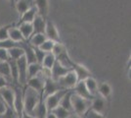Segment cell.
<instances>
[{
  "label": "cell",
  "mask_w": 131,
  "mask_h": 118,
  "mask_svg": "<svg viewBox=\"0 0 131 118\" xmlns=\"http://www.w3.org/2000/svg\"><path fill=\"white\" fill-rule=\"evenodd\" d=\"M0 98L4 102L7 107L14 110V99H15V93L13 88L10 86H6L0 90Z\"/></svg>",
  "instance_id": "obj_6"
},
{
  "label": "cell",
  "mask_w": 131,
  "mask_h": 118,
  "mask_svg": "<svg viewBox=\"0 0 131 118\" xmlns=\"http://www.w3.org/2000/svg\"><path fill=\"white\" fill-rule=\"evenodd\" d=\"M46 39H47L44 34H33L27 42L32 47H39Z\"/></svg>",
  "instance_id": "obj_23"
},
{
  "label": "cell",
  "mask_w": 131,
  "mask_h": 118,
  "mask_svg": "<svg viewBox=\"0 0 131 118\" xmlns=\"http://www.w3.org/2000/svg\"><path fill=\"white\" fill-rule=\"evenodd\" d=\"M56 60L60 63L61 65H63L64 67L71 69L72 65H73V61L71 59V57L69 56V53H68V49L65 50L64 52H62L60 55L56 57Z\"/></svg>",
  "instance_id": "obj_21"
},
{
  "label": "cell",
  "mask_w": 131,
  "mask_h": 118,
  "mask_svg": "<svg viewBox=\"0 0 131 118\" xmlns=\"http://www.w3.org/2000/svg\"><path fill=\"white\" fill-rule=\"evenodd\" d=\"M71 69L64 67L63 65H61L59 62L56 60L54 66L51 69V79L54 80V81H58L60 78H62L63 76H65L68 72H70Z\"/></svg>",
  "instance_id": "obj_12"
},
{
  "label": "cell",
  "mask_w": 131,
  "mask_h": 118,
  "mask_svg": "<svg viewBox=\"0 0 131 118\" xmlns=\"http://www.w3.org/2000/svg\"><path fill=\"white\" fill-rule=\"evenodd\" d=\"M47 113H48V110H47V108H46V105H45V103H44V101L42 99V97H41L39 103L36 105V107L33 109L31 115H32L34 118H46Z\"/></svg>",
  "instance_id": "obj_19"
},
{
  "label": "cell",
  "mask_w": 131,
  "mask_h": 118,
  "mask_svg": "<svg viewBox=\"0 0 131 118\" xmlns=\"http://www.w3.org/2000/svg\"><path fill=\"white\" fill-rule=\"evenodd\" d=\"M46 118H57L56 116H55L54 113L52 112H48L47 113V115H46Z\"/></svg>",
  "instance_id": "obj_44"
},
{
  "label": "cell",
  "mask_w": 131,
  "mask_h": 118,
  "mask_svg": "<svg viewBox=\"0 0 131 118\" xmlns=\"http://www.w3.org/2000/svg\"><path fill=\"white\" fill-rule=\"evenodd\" d=\"M6 86H9V82H8L4 77L0 76V90H1L2 88L6 87Z\"/></svg>",
  "instance_id": "obj_40"
},
{
  "label": "cell",
  "mask_w": 131,
  "mask_h": 118,
  "mask_svg": "<svg viewBox=\"0 0 131 118\" xmlns=\"http://www.w3.org/2000/svg\"><path fill=\"white\" fill-rule=\"evenodd\" d=\"M68 118H83V117H81V116H79V115H77V114L72 112L70 114V116H69Z\"/></svg>",
  "instance_id": "obj_43"
},
{
  "label": "cell",
  "mask_w": 131,
  "mask_h": 118,
  "mask_svg": "<svg viewBox=\"0 0 131 118\" xmlns=\"http://www.w3.org/2000/svg\"><path fill=\"white\" fill-rule=\"evenodd\" d=\"M83 118H106L104 114H100L95 111H93L92 109H89L87 112L84 114Z\"/></svg>",
  "instance_id": "obj_37"
},
{
  "label": "cell",
  "mask_w": 131,
  "mask_h": 118,
  "mask_svg": "<svg viewBox=\"0 0 131 118\" xmlns=\"http://www.w3.org/2000/svg\"><path fill=\"white\" fill-rule=\"evenodd\" d=\"M9 56H8V52L6 49L0 48V61H8Z\"/></svg>",
  "instance_id": "obj_39"
},
{
  "label": "cell",
  "mask_w": 131,
  "mask_h": 118,
  "mask_svg": "<svg viewBox=\"0 0 131 118\" xmlns=\"http://www.w3.org/2000/svg\"><path fill=\"white\" fill-rule=\"evenodd\" d=\"M33 50H34V54H35V59H36V63L41 64L43 61L44 57L46 55V53L43 52L42 50H40L38 47H33Z\"/></svg>",
  "instance_id": "obj_35"
},
{
  "label": "cell",
  "mask_w": 131,
  "mask_h": 118,
  "mask_svg": "<svg viewBox=\"0 0 131 118\" xmlns=\"http://www.w3.org/2000/svg\"><path fill=\"white\" fill-rule=\"evenodd\" d=\"M73 90H69L67 93H66L64 96L62 97V99L60 101V106H62L63 108H65L66 110L70 111V112H72V106H71V95H72Z\"/></svg>",
  "instance_id": "obj_22"
},
{
  "label": "cell",
  "mask_w": 131,
  "mask_h": 118,
  "mask_svg": "<svg viewBox=\"0 0 131 118\" xmlns=\"http://www.w3.org/2000/svg\"><path fill=\"white\" fill-rule=\"evenodd\" d=\"M21 118H34L32 116V115H30V114H27V113H26L25 111L23 112L22 116H21Z\"/></svg>",
  "instance_id": "obj_42"
},
{
  "label": "cell",
  "mask_w": 131,
  "mask_h": 118,
  "mask_svg": "<svg viewBox=\"0 0 131 118\" xmlns=\"http://www.w3.org/2000/svg\"><path fill=\"white\" fill-rule=\"evenodd\" d=\"M41 70H42L41 64H38V63L27 64V80L39 75Z\"/></svg>",
  "instance_id": "obj_27"
},
{
  "label": "cell",
  "mask_w": 131,
  "mask_h": 118,
  "mask_svg": "<svg viewBox=\"0 0 131 118\" xmlns=\"http://www.w3.org/2000/svg\"><path fill=\"white\" fill-rule=\"evenodd\" d=\"M9 1H10V3H11L12 5L14 6V5H15V2H16L17 0H9Z\"/></svg>",
  "instance_id": "obj_45"
},
{
  "label": "cell",
  "mask_w": 131,
  "mask_h": 118,
  "mask_svg": "<svg viewBox=\"0 0 131 118\" xmlns=\"http://www.w3.org/2000/svg\"><path fill=\"white\" fill-rule=\"evenodd\" d=\"M37 15V10L35 8V6L31 7L30 9H28L27 11H26L22 16H21V19H20V23H32L33 19L35 18V16Z\"/></svg>",
  "instance_id": "obj_25"
},
{
  "label": "cell",
  "mask_w": 131,
  "mask_h": 118,
  "mask_svg": "<svg viewBox=\"0 0 131 118\" xmlns=\"http://www.w3.org/2000/svg\"><path fill=\"white\" fill-rule=\"evenodd\" d=\"M8 63H9V66H10V74H11L12 83L18 85V77H19V74H18V67H17L16 60L9 59V60H8Z\"/></svg>",
  "instance_id": "obj_30"
},
{
  "label": "cell",
  "mask_w": 131,
  "mask_h": 118,
  "mask_svg": "<svg viewBox=\"0 0 131 118\" xmlns=\"http://www.w3.org/2000/svg\"><path fill=\"white\" fill-rule=\"evenodd\" d=\"M57 82L59 83L60 87L63 90H73V88L75 87L78 81H77L75 73L72 70H71L70 72L66 74L65 76L59 79Z\"/></svg>",
  "instance_id": "obj_4"
},
{
  "label": "cell",
  "mask_w": 131,
  "mask_h": 118,
  "mask_svg": "<svg viewBox=\"0 0 131 118\" xmlns=\"http://www.w3.org/2000/svg\"><path fill=\"white\" fill-rule=\"evenodd\" d=\"M68 90H61L59 92L53 94V95H51V96H47L46 98H44V103L46 105V108H47L48 112H51L54 108H56L60 104V101L62 99V97L64 96V95Z\"/></svg>",
  "instance_id": "obj_5"
},
{
  "label": "cell",
  "mask_w": 131,
  "mask_h": 118,
  "mask_svg": "<svg viewBox=\"0 0 131 118\" xmlns=\"http://www.w3.org/2000/svg\"><path fill=\"white\" fill-rule=\"evenodd\" d=\"M44 83H45V80L39 74V75L33 77V78L28 79L27 82V86L29 87V88H31L32 90H36L39 94H42V90H43L44 88Z\"/></svg>",
  "instance_id": "obj_11"
},
{
  "label": "cell",
  "mask_w": 131,
  "mask_h": 118,
  "mask_svg": "<svg viewBox=\"0 0 131 118\" xmlns=\"http://www.w3.org/2000/svg\"><path fill=\"white\" fill-rule=\"evenodd\" d=\"M8 37H9V39L13 40L14 42H25L26 40L23 38L22 34L20 32V30L18 29V27H14V26H11V28L9 29L8 31Z\"/></svg>",
  "instance_id": "obj_20"
},
{
  "label": "cell",
  "mask_w": 131,
  "mask_h": 118,
  "mask_svg": "<svg viewBox=\"0 0 131 118\" xmlns=\"http://www.w3.org/2000/svg\"><path fill=\"white\" fill-rule=\"evenodd\" d=\"M33 6H34V0H17L14 7L16 8L17 12L21 17L25 12L30 9Z\"/></svg>",
  "instance_id": "obj_16"
},
{
  "label": "cell",
  "mask_w": 131,
  "mask_h": 118,
  "mask_svg": "<svg viewBox=\"0 0 131 118\" xmlns=\"http://www.w3.org/2000/svg\"><path fill=\"white\" fill-rule=\"evenodd\" d=\"M71 106H72V112L83 117L84 114L87 112L90 109L91 106V101L85 98H82L79 96L75 95L74 93H72L71 95Z\"/></svg>",
  "instance_id": "obj_2"
},
{
  "label": "cell",
  "mask_w": 131,
  "mask_h": 118,
  "mask_svg": "<svg viewBox=\"0 0 131 118\" xmlns=\"http://www.w3.org/2000/svg\"><path fill=\"white\" fill-rule=\"evenodd\" d=\"M47 20V19H46ZM46 20L40 17L39 15H36L32 21L33 34H44L45 32V26H46Z\"/></svg>",
  "instance_id": "obj_17"
},
{
  "label": "cell",
  "mask_w": 131,
  "mask_h": 118,
  "mask_svg": "<svg viewBox=\"0 0 131 118\" xmlns=\"http://www.w3.org/2000/svg\"><path fill=\"white\" fill-rule=\"evenodd\" d=\"M5 110H6V105L4 104L3 101H0V115L5 112Z\"/></svg>",
  "instance_id": "obj_41"
},
{
  "label": "cell",
  "mask_w": 131,
  "mask_h": 118,
  "mask_svg": "<svg viewBox=\"0 0 131 118\" xmlns=\"http://www.w3.org/2000/svg\"><path fill=\"white\" fill-rule=\"evenodd\" d=\"M0 76L4 77L8 82H12L10 66L8 61H0Z\"/></svg>",
  "instance_id": "obj_29"
},
{
  "label": "cell",
  "mask_w": 131,
  "mask_h": 118,
  "mask_svg": "<svg viewBox=\"0 0 131 118\" xmlns=\"http://www.w3.org/2000/svg\"><path fill=\"white\" fill-rule=\"evenodd\" d=\"M61 90H63V89L60 87L58 82H56L52 79H46L45 83H44L43 90H42V94H41V97H42V99H44L47 96H51V95H53V94Z\"/></svg>",
  "instance_id": "obj_8"
},
{
  "label": "cell",
  "mask_w": 131,
  "mask_h": 118,
  "mask_svg": "<svg viewBox=\"0 0 131 118\" xmlns=\"http://www.w3.org/2000/svg\"><path fill=\"white\" fill-rule=\"evenodd\" d=\"M7 52H8L9 59H12V60H18L19 58H21L22 56L25 55V51L22 48V45L16 46V47H12L10 49H8Z\"/></svg>",
  "instance_id": "obj_28"
},
{
  "label": "cell",
  "mask_w": 131,
  "mask_h": 118,
  "mask_svg": "<svg viewBox=\"0 0 131 118\" xmlns=\"http://www.w3.org/2000/svg\"><path fill=\"white\" fill-rule=\"evenodd\" d=\"M54 44H55L54 41H52V40H50V39H46L43 43L39 46L38 48L40 50L43 51V52H45V53H50V52H52V49H53V47H54Z\"/></svg>",
  "instance_id": "obj_33"
},
{
  "label": "cell",
  "mask_w": 131,
  "mask_h": 118,
  "mask_svg": "<svg viewBox=\"0 0 131 118\" xmlns=\"http://www.w3.org/2000/svg\"><path fill=\"white\" fill-rule=\"evenodd\" d=\"M55 62H56V57H55L51 52H50V53H46L43 61L41 63V66H42V68L51 70L52 67L54 66Z\"/></svg>",
  "instance_id": "obj_31"
},
{
  "label": "cell",
  "mask_w": 131,
  "mask_h": 118,
  "mask_svg": "<svg viewBox=\"0 0 131 118\" xmlns=\"http://www.w3.org/2000/svg\"><path fill=\"white\" fill-rule=\"evenodd\" d=\"M15 93V99H14V111L17 117L21 118L24 112V103H23V90L21 87H12Z\"/></svg>",
  "instance_id": "obj_7"
},
{
  "label": "cell",
  "mask_w": 131,
  "mask_h": 118,
  "mask_svg": "<svg viewBox=\"0 0 131 118\" xmlns=\"http://www.w3.org/2000/svg\"><path fill=\"white\" fill-rule=\"evenodd\" d=\"M17 62V67H18V74H19V77H18V85L24 86L26 87L27 86V59L25 56H22L21 58H19L18 60H16Z\"/></svg>",
  "instance_id": "obj_3"
},
{
  "label": "cell",
  "mask_w": 131,
  "mask_h": 118,
  "mask_svg": "<svg viewBox=\"0 0 131 118\" xmlns=\"http://www.w3.org/2000/svg\"><path fill=\"white\" fill-rule=\"evenodd\" d=\"M0 118H18V117H17L16 113H15V111L13 109L6 106L5 112L0 115Z\"/></svg>",
  "instance_id": "obj_38"
},
{
  "label": "cell",
  "mask_w": 131,
  "mask_h": 118,
  "mask_svg": "<svg viewBox=\"0 0 131 118\" xmlns=\"http://www.w3.org/2000/svg\"><path fill=\"white\" fill-rule=\"evenodd\" d=\"M106 106H107V101L105 98H103L102 96H95L91 101L90 109H92L95 112L105 115Z\"/></svg>",
  "instance_id": "obj_13"
},
{
  "label": "cell",
  "mask_w": 131,
  "mask_h": 118,
  "mask_svg": "<svg viewBox=\"0 0 131 118\" xmlns=\"http://www.w3.org/2000/svg\"><path fill=\"white\" fill-rule=\"evenodd\" d=\"M85 87L88 90V92L92 95L93 96H96V95L98 94V83L93 77H89L84 81Z\"/></svg>",
  "instance_id": "obj_26"
},
{
  "label": "cell",
  "mask_w": 131,
  "mask_h": 118,
  "mask_svg": "<svg viewBox=\"0 0 131 118\" xmlns=\"http://www.w3.org/2000/svg\"><path fill=\"white\" fill-rule=\"evenodd\" d=\"M73 93L79 96L82 98H85V99H88V101H92L95 96H93L88 90L85 87V84H84V81H81V82H77V84L75 85V87L73 88Z\"/></svg>",
  "instance_id": "obj_14"
},
{
  "label": "cell",
  "mask_w": 131,
  "mask_h": 118,
  "mask_svg": "<svg viewBox=\"0 0 131 118\" xmlns=\"http://www.w3.org/2000/svg\"><path fill=\"white\" fill-rule=\"evenodd\" d=\"M41 99V94L31 88L26 86L23 90V103H24V111L27 114H32L33 109L36 107Z\"/></svg>",
  "instance_id": "obj_1"
},
{
  "label": "cell",
  "mask_w": 131,
  "mask_h": 118,
  "mask_svg": "<svg viewBox=\"0 0 131 118\" xmlns=\"http://www.w3.org/2000/svg\"><path fill=\"white\" fill-rule=\"evenodd\" d=\"M52 113H54L55 116L57 118H68L70 116V114L72 112H70V111H68V110H66L65 108H63L62 106L60 105H58V106L54 108L52 111Z\"/></svg>",
  "instance_id": "obj_32"
},
{
  "label": "cell",
  "mask_w": 131,
  "mask_h": 118,
  "mask_svg": "<svg viewBox=\"0 0 131 118\" xmlns=\"http://www.w3.org/2000/svg\"><path fill=\"white\" fill-rule=\"evenodd\" d=\"M18 29L20 30L23 38L26 41H27L33 34V27L31 23H20L18 25Z\"/></svg>",
  "instance_id": "obj_18"
},
{
  "label": "cell",
  "mask_w": 131,
  "mask_h": 118,
  "mask_svg": "<svg viewBox=\"0 0 131 118\" xmlns=\"http://www.w3.org/2000/svg\"><path fill=\"white\" fill-rule=\"evenodd\" d=\"M11 26L12 25H7V26H3V27L0 28V41L9 39L8 31H9V29L11 28Z\"/></svg>",
  "instance_id": "obj_36"
},
{
  "label": "cell",
  "mask_w": 131,
  "mask_h": 118,
  "mask_svg": "<svg viewBox=\"0 0 131 118\" xmlns=\"http://www.w3.org/2000/svg\"><path fill=\"white\" fill-rule=\"evenodd\" d=\"M65 50H67V47L65 46V44H63L62 42H55L54 47L52 49V54L54 55L55 57H57L58 55H60L62 52H64Z\"/></svg>",
  "instance_id": "obj_34"
},
{
  "label": "cell",
  "mask_w": 131,
  "mask_h": 118,
  "mask_svg": "<svg viewBox=\"0 0 131 118\" xmlns=\"http://www.w3.org/2000/svg\"><path fill=\"white\" fill-rule=\"evenodd\" d=\"M34 6L37 10V15L43 19H47L49 11V2L48 0H34Z\"/></svg>",
  "instance_id": "obj_15"
},
{
  "label": "cell",
  "mask_w": 131,
  "mask_h": 118,
  "mask_svg": "<svg viewBox=\"0 0 131 118\" xmlns=\"http://www.w3.org/2000/svg\"><path fill=\"white\" fill-rule=\"evenodd\" d=\"M71 70L75 73L78 82L85 81V80L87 78H89V77H92V73L90 72V70H88L87 67H85L84 65L79 64V63L73 62V65H72Z\"/></svg>",
  "instance_id": "obj_10"
},
{
  "label": "cell",
  "mask_w": 131,
  "mask_h": 118,
  "mask_svg": "<svg viewBox=\"0 0 131 118\" xmlns=\"http://www.w3.org/2000/svg\"><path fill=\"white\" fill-rule=\"evenodd\" d=\"M0 101H1V98H0Z\"/></svg>",
  "instance_id": "obj_46"
},
{
  "label": "cell",
  "mask_w": 131,
  "mask_h": 118,
  "mask_svg": "<svg viewBox=\"0 0 131 118\" xmlns=\"http://www.w3.org/2000/svg\"><path fill=\"white\" fill-rule=\"evenodd\" d=\"M44 34L47 39H50L54 42H60V34L58 32V29L51 20H46Z\"/></svg>",
  "instance_id": "obj_9"
},
{
  "label": "cell",
  "mask_w": 131,
  "mask_h": 118,
  "mask_svg": "<svg viewBox=\"0 0 131 118\" xmlns=\"http://www.w3.org/2000/svg\"><path fill=\"white\" fill-rule=\"evenodd\" d=\"M98 93L100 96H102L106 101L109 99L111 95H112V87L109 83L103 82L100 85H98Z\"/></svg>",
  "instance_id": "obj_24"
}]
</instances>
